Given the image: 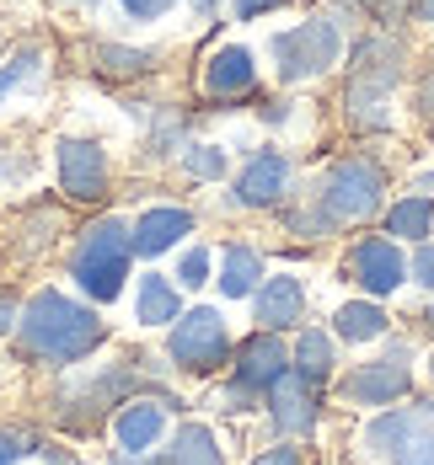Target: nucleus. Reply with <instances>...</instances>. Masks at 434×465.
Wrapping results in <instances>:
<instances>
[{"instance_id": "f257e3e1", "label": "nucleus", "mask_w": 434, "mask_h": 465, "mask_svg": "<svg viewBox=\"0 0 434 465\" xmlns=\"http://www.w3.org/2000/svg\"><path fill=\"white\" fill-rule=\"evenodd\" d=\"M102 342H107L102 316L59 289H38L16 316V353L38 370H76Z\"/></svg>"}, {"instance_id": "f03ea898", "label": "nucleus", "mask_w": 434, "mask_h": 465, "mask_svg": "<svg viewBox=\"0 0 434 465\" xmlns=\"http://www.w3.org/2000/svg\"><path fill=\"white\" fill-rule=\"evenodd\" d=\"M129 262H135V225L118 220V214H102L96 225L81 231L76 252H70V279H76V289H81L86 300L113 305V300L124 294Z\"/></svg>"}, {"instance_id": "7ed1b4c3", "label": "nucleus", "mask_w": 434, "mask_h": 465, "mask_svg": "<svg viewBox=\"0 0 434 465\" xmlns=\"http://www.w3.org/2000/svg\"><path fill=\"white\" fill-rule=\"evenodd\" d=\"M402 64H408V48L397 38H365L354 44V64H348V124L354 129H386L391 124V92L402 86Z\"/></svg>"}, {"instance_id": "20e7f679", "label": "nucleus", "mask_w": 434, "mask_h": 465, "mask_svg": "<svg viewBox=\"0 0 434 465\" xmlns=\"http://www.w3.org/2000/svg\"><path fill=\"white\" fill-rule=\"evenodd\" d=\"M359 455L376 465H434V396H408L402 407L370 412Z\"/></svg>"}, {"instance_id": "39448f33", "label": "nucleus", "mask_w": 434, "mask_h": 465, "mask_svg": "<svg viewBox=\"0 0 434 465\" xmlns=\"http://www.w3.org/2000/svg\"><path fill=\"white\" fill-rule=\"evenodd\" d=\"M386 353L365 359V364H348V370L333 380L338 401L354 407V412H386V407H402L413 396V348L402 337H381Z\"/></svg>"}, {"instance_id": "423d86ee", "label": "nucleus", "mask_w": 434, "mask_h": 465, "mask_svg": "<svg viewBox=\"0 0 434 465\" xmlns=\"http://www.w3.org/2000/svg\"><path fill=\"white\" fill-rule=\"evenodd\" d=\"M135 364H140V359H124V364H102L96 374L70 380V385L54 396V418H59V428H70V433H96L113 407H124L129 396H140L145 385H150Z\"/></svg>"}, {"instance_id": "0eeeda50", "label": "nucleus", "mask_w": 434, "mask_h": 465, "mask_svg": "<svg viewBox=\"0 0 434 465\" xmlns=\"http://www.w3.org/2000/svg\"><path fill=\"white\" fill-rule=\"evenodd\" d=\"M322 214H328V225L343 231V225H365V220H376L386 209V172L370 161V155H343L328 166V177L317 187V198H311Z\"/></svg>"}, {"instance_id": "6e6552de", "label": "nucleus", "mask_w": 434, "mask_h": 465, "mask_svg": "<svg viewBox=\"0 0 434 465\" xmlns=\"http://www.w3.org/2000/svg\"><path fill=\"white\" fill-rule=\"evenodd\" d=\"M231 326L215 305H188L177 322L167 326V359L172 370L188 374V380H215L220 370H231Z\"/></svg>"}, {"instance_id": "1a4fd4ad", "label": "nucleus", "mask_w": 434, "mask_h": 465, "mask_svg": "<svg viewBox=\"0 0 434 465\" xmlns=\"http://www.w3.org/2000/svg\"><path fill=\"white\" fill-rule=\"evenodd\" d=\"M268 54H274V70H279L285 86L317 81V75L333 70L338 54H343V27H338L333 16H306V22L285 27V33H274Z\"/></svg>"}, {"instance_id": "9d476101", "label": "nucleus", "mask_w": 434, "mask_h": 465, "mask_svg": "<svg viewBox=\"0 0 434 465\" xmlns=\"http://www.w3.org/2000/svg\"><path fill=\"white\" fill-rule=\"evenodd\" d=\"M343 279L354 283L359 294H370V300H391L408 283V252H402V241H391V235H359L343 252Z\"/></svg>"}, {"instance_id": "9b49d317", "label": "nucleus", "mask_w": 434, "mask_h": 465, "mask_svg": "<svg viewBox=\"0 0 434 465\" xmlns=\"http://www.w3.org/2000/svg\"><path fill=\"white\" fill-rule=\"evenodd\" d=\"M263 412H268V428H274V439H311L317 428H322V385H311V380H300V374L289 370L268 396H263Z\"/></svg>"}, {"instance_id": "f8f14e48", "label": "nucleus", "mask_w": 434, "mask_h": 465, "mask_svg": "<svg viewBox=\"0 0 434 465\" xmlns=\"http://www.w3.org/2000/svg\"><path fill=\"white\" fill-rule=\"evenodd\" d=\"M285 374H289V342L279 331H257L252 326L237 342V353H231V380L241 391H252V396H268Z\"/></svg>"}, {"instance_id": "ddd939ff", "label": "nucleus", "mask_w": 434, "mask_h": 465, "mask_svg": "<svg viewBox=\"0 0 434 465\" xmlns=\"http://www.w3.org/2000/svg\"><path fill=\"white\" fill-rule=\"evenodd\" d=\"M54 172H59V193L70 203H96L107 193V150L96 140H59Z\"/></svg>"}, {"instance_id": "4468645a", "label": "nucleus", "mask_w": 434, "mask_h": 465, "mask_svg": "<svg viewBox=\"0 0 434 465\" xmlns=\"http://www.w3.org/2000/svg\"><path fill=\"white\" fill-rule=\"evenodd\" d=\"M289 177H295V166L285 150H257L231 183V203L237 209H279L289 198Z\"/></svg>"}, {"instance_id": "2eb2a0df", "label": "nucleus", "mask_w": 434, "mask_h": 465, "mask_svg": "<svg viewBox=\"0 0 434 465\" xmlns=\"http://www.w3.org/2000/svg\"><path fill=\"white\" fill-rule=\"evenodd\" d=\"M252 322L257 331H300L306 326V279L295 273H268L252 294Z\"/></svg>"}, {"instance_id": "dca6fc26", "label": "nucleus", "mask_w": 434, "mask_h": 465, "mask_svg": "<svg viewBox=\"0 0 434 465\" xmlns=\"http://www.w3.org/2000/svg\"><path fill=\"white\" fill-rule=\"evenodd\" d=\"M167 433H172V407L156 401L150 391L129 396V401L118 407V418H113V439H118L124 455H150Z\"/></svg>"}, {"instance_id": "f3484780", "label": "nucleus", "mask_w": 434, "mask_h": 465, "mask_svg": "<svg viewBox=\"0 0 434 465\" xmlns=\"http://www.w3.org/2000/svg\"><path fill=\"white\" fill-rule=\"evenodd\" d=\"M257 92V59H252V48L247 44H226L209 54V64H204V96H215V102H241V96Z\"/></svg>"}, {"instance_id": "a211bd4d", "label": "nucleus", "mask_w": 434, "mask_h": 465, "mask_svg": "<svg viewBox=\"0 0 434 465\" xmlns=\"http://www.w3.org/2000/svg\"><path fill=\"white\" fill-rule=\"evenodd\" d=\"M289 370L300 374V380H311V385H333L338 380V337L333 326H300L295 331V342H289Z\"/></svg>"}, {"instance_id": "6ab92c4d", "label": "nucleus", "mask_w": 434, "mask_h": 465, "mask_svg": "<svg viewBox=\"0 0 434 465\" xmlns=\"http://www.w3.org/2000/svg\"><path fill=\"white\" fill-rule=\"evenodd\" d=\"M183 235H193V214L177 209V203H156L135 220V257H161L172 252Z\"/></svg>"}, {"instance_id": "aec40b11", "label": "nucleus", "mask_w": 434, "mask_h": 465, "mask_svg": "<svg viewBox=\"0 0 434 465\" xmlns=\"http://www.w3.org/2000/svg\"><path fill=\"white\" fill-rule=\"evenodd\" d=\"M333 337H338V342H354V348H370V342L391 337L386 300H370V294H359V300H343V305L333 311Z\"/></svg>"}, {"instance_id": "412c9836", "label": "nucleus", "mask_w": 434, "mask_h": 465, "mask_svg": "<svg viewBox=\"0 0 434 465\" xmlns=\"http://www.w3.org/2000/svg\"><path fill=\"white\" fill-rule=\"evenodd\" d=\"M263 279H268V262H263V252H257V246H247V241H231V246L220 252V273H215V289H220L226 300H252Z\"/></svg>"}, {"instance_id": "4be33fe9", "label": "nucleus", "mask_w": 434, "mask_h": 465, "mask_svg": "<svg viewBox=\"0 0 434 465\" xmlns=\"http://www.w3.org/2000/svg\"><path fill=\"white\" fill-rule=\"evenodd\" d=\"M381 231L391 235V241H408V246L429 241V235H434V193H408V198L386 203Z\"/></svg>"}, {"instance_id": "5701e85b", "label": "nucleus", "mask_w": 434, "mask_h": 465, "mask_svg": "<svg viewBox=\"0 0 434 465\" xmlns=\"http://www.w3.org/2000/svg\"><path fill=\"white\" fill-rule=\"evenodd\" d=\"M172 465H226V450H220V439H215V428L209 422H177L172 433H167V450H161Z\"/></svg>"}, {"instance_id": "b1692460", "label": "nucleus", "mask_w": 434, "mask_h": 465, "mask_svg": "<svg viewBox=\"0 0 434 465\" xmlns=\"http://www.w3.org/2000/svg\"><path fill=\"white\" fill-rule=\"evenodd\" d=\"M135 316H140V326H172L183 316V289L167 273H145L135 289Z\"/></svg>"}, {"instance_id": "393cba45", "label": "nucleus", "mask_w": 434, "mask_h": 465, "mask_svg": "<svg viewBox=\"0 0 434 465\" xmlns=\"http://www.w3.org/2000/svg\"><path fill=\"white\" fill-rule=\"evenodd\" d=\"M150 64H156V54H145V48H124V44L96 48V75H107V81H135Z\"/></svg>"}, {"instance_id": "a878e982", "label": "nucleus", "mask_w": 434, "mask_h": 465, "mask_svg": "<svg viewBox=\"0 0 434 465\" xmlns=\"http://www.w3.org/2000/svg\"><path fill=\"white\" fill-rule=\"evenodd\" d=\"M226 166H231V161H226L220 144H188V150H183V172H188L193 183H220Z\"/></svg>"}, {"instance_id": "bb28decb", "label": "nucleus", "mask_w": 434, "mask_h": 465, "mask_svg": "<svg viewBox=\"0 0 434 465\" xmlns=\"http://www.w3.org/2000/svg\"><path fill=\"white\" fill-rule=\"evenodd\" d=\"M209 273H215V257H209V246H188L183 257H177V273H172V283L177 289H204L209 283Z\"/></svg>"}, {"instance_id": "cd10ccee", "label": "nucleus", "mask_w": 434, "mask_h": 465, "mask_svg": "<svg viewBox=\"0 0 434 465\" xmlns=\"http://www.w3.org/2000/svg\"><path fill=\"white\" fill-rule=\"evenodd\" d=\"M177 150H188V118L183 113H161L156 134H150V155H177Z\"/></svg>"}, {"instance_id": "c85d7f7f", "label": "nucleus", "mask_w": 434, "mask_h": 465, "mask_svg": "<svg viewBox=\"0 0 434 465\" xmlns=\"http://www.w3.org/2000/svg\"><path fill=\"white\" fill-rule=\"evenodd\" d=\"M38 59H44L38 48H22V54H11V59L0 64V107H5V96L16 92V86H27V81L38 75Z\"/></svg>"}, {"instance_id": "c756f323", "label": "nucleus", "mask_w": 434, "mask_h": 465, "mask_svg": "<svg viewBox=\"0 0 434 465\" xmlns=\"http://www.w3.org/2000/svg\"><path fill=\"white\" fill-rule=\"evenodd\" d=\"M38 450H44V439H33L27 428H0V465H16Z\"/></svg>"}, {"instance_id": "7c9ffc66", "label": "nucleus", "mask_w": 434, "mask_h": 465, "mask_svg": "<svg viewBox=\"0 0 434 465\" xmlns=\"http://www.w3.org/2000/svg\"><path fill=\"white\" fill-rule=\"evenodd\" d=\"M408 283H419L424 294H434V241H419L408 257Z\"/></svg>"}, {"instance_id": "2f4dec72", "label": "nucleus", "mask_w": 434, "mask_h": 465, "mask_svg": "<svg viewBox=\"0 0 434 465\" xmlns=\"http://www.w3.org/2000/svg\"><path fill=\"white\" fill-rule=\"evenodd\" d=\"M247 465H306V450H300L295 439H274L268 450H257Z\"/></svg>"}, {"instance_id": "473e14b6", "label": "nucleus", "mask_w": 434, "mask_h": 465, "mask_svg": "<svg viewBox=\"0 0 434 465\" xmlns=\"http://www.w3.org/2000/svg\"><path fill=\"white\" fill-rule=\"evenodd\" d=\"M257 407H263V396L241 391L237 380H226V385H220V412H231V418H241V412H257Z\"/></svg>"}, {"instance_id": "72a5a7b5", "label": "nucleus", "mask_w": 434, "mask_h": 465, "mask_svg": "<svg viewBox=\"0 0 434 465\" xmlns=\"http://www.w3.org/2000/svg\"><path fill=\"white\" fill-rule=\"evenodd\" d=\"M177 0H124V11L135 16V22H156V16H167Z\"/></svg>"}, {"instance_id": "f704fd0d", "label": "nucleus", "mask_w": 434, "mask_h": 465, "mask_svg": "<svg viewBox=\"0 0 434 465\" xmlns=\"http://www.w3.org/2000/svg\"><path fill=\"white\" fill-rule=\"evenodd\" d=\"M285 0H231V11H237V22H257V16H268V11H279Z\"/></svg>"}, {"instance_id": "c9c22d12", "label": "nucleus", "mask_w": 434, "mask_h": 465, "mask_svg": "<svg viewBox=\"0 0 434 465\" xmlns=\"http://www.w3.org/2000/svg\"><path fill=\"white\" fill-rule=\"evenodd\" d=\"M419 118L434 129V75H424V81H419Z\"/></svg>"}, {"instance_id": "e433bc0d", "label": "nucleus", "mask_w": 434, "mask_h": 465, "mask_svg": "<svg viewBox=\"0 0 434 465\" xmlns=\"http://www.w3.org/2000/svg\"><path fill=\"white\" fill-rule=\"evenodd\" d=\"M107 465H172V460L156 455V450H150V455H124V450H118V455H107Z\"/></svg>"}, {"instance_id": "4c0bfd02", "label": "nucleus", "mask_w": 434, "mask_h": 465, "mask_svg": "<svg viewBox=\"0 0 434 465\" xmlns=\"http://www.w3.org/2000/svg\"><path fill=\"white\" fill-rule=\"evenodd\" d=\"M16 316H22V311H16V300H11V294H0V337H5V331H16Z\"/></svg>"}, {"instance_id": "58836bf2", "label": "nucleus", "mask_w": 434, "mask_h": 465, "mask_svg": "<svg viewBox=\"0 0 434 465\" xmlns=\"http://www.w3.org/2000/svg\"><path fill=\"white\" fill-rule=\"evenodd\" d=\"M38 455H44L48 465H81V460H76V450H59V444H44Z\"/></svg>"}, {"instance_id": "ea45409f", "label": "nucleus", "mask_w": 434, "mask_h": 465, "mask_svg": "<svg viewBox=\"0 0 434 465\" xmlns=\"http://www.w3.org/2000/svg\"><path fill=\"white\" fill-rule=\"evenodd\" d=\"M365 5H370L376 16H386V22H391V16H402V5H408V0H365Z\"/></svg>"}, {"instance_id": "a19ab883", "label": "nucleus", "mask_w": 434, "mask_h": 465, "mask_svg": "<svg viewBox=\"0 0 434 465\" xmlns=\"http://www.w3.org/2000/svg\"><path fill=\"white\" fill-rule=\"evenodd\" d=\"M193 11H198L204 22H215V11H220V0H193Z\"/></svg>"}, {"instance_id": "79ce46f5", "label": "nucleus", "mask_w": 434, "mask_h": 465, "mask_svg": "<svg viewBox=\"0 0 434 465\" xmlns=\"http://www.w3.org/2000/svg\"><path fill=\"white\" fill-rule=\"evenodd\" d=\"M419 193H434V166L424 172V177H419Z\"/></svg>"}, {"instance_id": "37998d69", "label": "nucleus", "mask_w": 434, "mask_h": 465, "mask_svg": "<svg viewBox=\"0 0 434 465\" xmlns=\"http://www.w3.org/2000/svg\"><path fill=\"white\" fill-rule=\"evenodd\" d=\"M419 16H424V22H434V0H419Z\"/></svg>"}, {"instance_id": "c03bdc74", "label": "nucleus", "mask_w": 434, "mask_h": 465, "mask_svg": "<svg viewBox=\"0 0 434 465\" xmlns=\"http://www.w3.org/2000/svg\"><path fill=\"white\" fill-rule=\"evenodd\" d=\"M424 326H429V331H434V300H429V311H424Z\"/></svg>"}, {"instance_id": "a18cd8bd", "label": "nucleus", "mask_w": 434, "mask_h": 465, "mask_svg": "<svg viewBox=\"0 0 434 465\" xmlns=\"http://www.w3.org/2000/svg\"><path fill=\"white\" fill-rule=\"evenodd\" d=\"M424 370H429V385H434V348H429V364H424Z\"/></svg>"}]
</instances>
